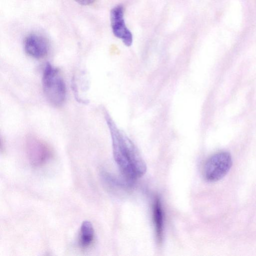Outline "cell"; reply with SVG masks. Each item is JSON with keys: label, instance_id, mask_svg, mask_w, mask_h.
I'll return each instance as SVG.
<instances>
[{"label": "cell", "instance_id": "1", "mask_svg": "<svg viewBox=\"0 0 256 256\" xmlns=\"http://www.w3.org/2000/svg\"><path fill=\"white\" fill-rule=\"evenodd\" d=\"M105 118L110 134L114 158L120 170L130 180L141 178L146 172V165L137 148L107 112Z\"/></svg>", "mask_w": 256, "mask_h": 256}, {"label": "cell", "instance_id": "2", "mask_svg": "<svg viewBox=\"0 0 256 256\" xmlns=\"http://www.w3.org/2000/svg\"><path fill=\"white\" fill-rule=\"evenodd\" d=\"M42 87L48 101L54 106H60L66 98L65 82L56 68L50 63L44 67L42 76Z\"/></svg>", "mask_w": 256, "mask_h": 256}, {"label": "cell", "instance_id": "3", "mask_svg": "<svg viewBox=\"0 0 256 256\" xmlns=\"http://www.w3.org/2000/svg\"><path fill=\"white\" fill-rule=\"evenodd\" d=\"M230 154L225 152H218L210 156L206 162L203 174L206 180L215 182L223 178L232 166Z\"/></svg>", "mask_w": 256, "mask_h": 256}, {"label": "cell", "instance_id": "4", "mask_svg": "<svg viewBox=\"0 0 256 256\" xmlns=\"http://www.w3.org/2000/svg\"><path fill=\"white\" fill-rule=\"evenodd\" d=\"M26 150L30 163L36 167L43 166L52 156V150L48 144L34 136L26 138Z\"/></svg>", "mask_w": 256, "mask_h": 256}, {"label": "cell", "instance_id": "5", "mask_svg": "<svg viewBox=\"0 0 256 256\" xmlns=\"http://www.w3.org/2000/svg\"><path fill=\"white\" fill-rule=\"evenodd\" d=\"M124 9L122 5L114 8L110 12V22L114 35L130 46L132 43V35L126 28L124 18Z\"/></svg>", "mask_w": 256, "mask_h": 256}, {"label": "cell", "instance_id": "6", "mask_svg": "<svg viewBox=\"0 0 256 256\" xmlns=\"http://www.w3.org/2000/svg\"><path fill=\"white\" fill-rule=\"evenodd\" d=\"M24 48L29 56L40 58L46 55L48 49V43L42 36L31 34L25 39Z\"/></svg>", "mask_w": 256, "mask_h": 256}, {"label": "cell", "instance_id": "7", "mask_svg": "<svg viewBox=\"0 0 256 256\" xmlns=\"http://www.w3.org/2000/svg\"><path fill=\"white\" fill-rule=\"evenodd\" d=\"M152 218L156 240L161 244L164 234V211L160 199L156 198L152 206Z\"/></svg>", "mask_w": 256, "mask_h": 256}, {"label": "cell", "instance_id": "8", "mask_svg": "<svg viewBox=\"0 0 256 256\" xmlns=\"http://www.w3.org/2000/svg\"><path fill=\"white\" fill-rule=\"evenodd\" d=\"M94 239V230L92 224L88 220L84 221L80 226L79 244L84 248L89 247Z\"/></svg>", "mask_w": 256, "mask_h": 256}, {"label": "cell", "instance_id": "9", "mask_svg": "<svg viewBox=\"0 0 256 256\" xmlns=\"http://www.w3.org/2000/svg\"><path fill=\"white\" fill-rule=\"evenodd\" d=\"M77 3L82 6H88L93 4L95 0H74Z\"/></svg>", "mask_w": 256, "mask_h": 256}]
</instances>
